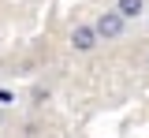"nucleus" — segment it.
<instances>
[{
  "instance_id": "f257e3e1",
  "label": "nucleus",
  "mask_w": 149,
  "mask_h": 138,
  "mask_svg": "<svg viewBox=\"0 0 149 138\" xmlns=\"http://www.w3.org/2000/svg\"><path fill=\"white\" fill-rule=\"evenodd\" d=\"M93 34H97V38H119V34H123V15H119V11H104V15H101V19H97V26H93Z\"/></svg>"
},
{
  "instance_id": "7ed1b4c3",
  "label": "nucleus",
  "mask_w": 149,
  "mask_h": 138,
  "mask_svg": "<svg viewBox=\"0 0 149 138\" xmlns=\"http://www.w3.org/2000/svg\"><path fill=\"white\" fill-rule=\"evenodd\" d=\"M142 8H146V0H116V11L130 19V15H142Z\"/></svg>"
},
{
  "instance_id": "20e7f679",
  "label": "nucleus",
  "mask_w": 149,
  "mask_h": 138,
  "mask_svg": "<svg viewBox=\"0 0 149 138\" xmlns=\"http://www.w3.org/2000/svg\"><path fill=\"white\" fill-rule=\"evenodd\" d=\"M11 101H15V97H11V90H0V105H11Z\"/></svg>"
},
{
  "instance_id": "f03ea898",
  "label": "nucleus",
  "mask_w": 149,
  "mask_h": 138,
  "mask_svg": "<svg viewBox=\"0 0 149 138\" xmlns=\"http://www.w3.org/2000/svg\"><path fill=\"white\" fill-rule=\"evenodd\" d=\"M71 45L78 52H90L93 45H97V34H93V26H74L71 30Z\"/></svg>"
}]
</instances>
